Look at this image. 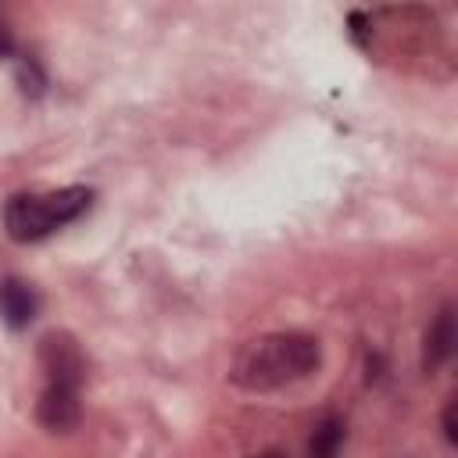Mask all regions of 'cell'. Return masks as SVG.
I'll use <instances>...</instances> for the list:
<instances>
[{
    "label": "cell",
    "instance_id": "3957f363",
    "mask_svg": "<svg viewBox=\"0 0 458 458\" xmlns=\"http://www.w3.org/2000/svg\"><path fill=\"white\" fill-rule=\"evenodd\" d=\"M39 361H43V372H47V383H57V386H82L86 379V358L79 351V344L64 333H47L39 340Z\"/></svg>",
    "mask_w": 458,
    "mask_h": 458
},
{
    "label": "cell",
    "instance_id": "6da1fadb",
    "mask_svg": "<svg viewBox=\"0 0 458 458\" xmlns=\"http://www.w3.org/2000/svg\"><path fill=\"white\" fill-rule=\"evenodd\" d=\"M322 361V347L308 333H265L250 340L233 361V383L243 390H279L308 379Z\"/></svg>",
    "mask_w": 458,
    "mask_h": 458
},
{
    "label": "cell",
    "instance_id": "9c48e42d",
    "mask_svg": "<svg viewBox=\"0 0 458 458\" xmlns=\"http://www.w3.org/2000/svg\"><path fill=\"white\" fill-rule=\"evenodd\" d=\"M7 54H11V32H7V25L0 18V57H7Z\"/></svg>",
    "mask_w": 458,
    "mask_h": 458
},
{
    "label": "cell",
    "instance_id": "8992f818",
    "mask_svg": "<svg viewBox=\"0 0 458 458\" xmlns=\"http://www.w3.org/2000/svg\"><path fill=\"white\" fill-rule=\"evenodd\" d=\"M36 290L25 283V279H0V318L11 326V329H25L32 318H36Z\"/></svg>",
    "mask_w": 458,
    "mask_h": 458
},
{
    "label": "cell",
    "instance_id": "7a4b0ae2",
    "mask_svg": "<svg viewBox=\"0 0 458 458\" xmlns=\"http://www.w3.org/2000/svg\"><path fill=\"white\" fill-rule=\"evenodd\" d=\"M93 204V193L86 186H64L47 193H18L4 204V229L18 243H36L50 236L54 229L75 222Z\"/></svg>",
    "mask_w": 458,
    "mask_h": 458
},
{
    "label": "cell",
    "instance_id": "ba28073f",
    "mask_svg": "<svg viewBox=\"0 0 458 458\" xmlns=\"http://www.w3.org/2000/svg\"><path fill=\"white\" fill-rule=\"evenodd\" d=\"M444 437L454 444L458 440V433H454V404H447V411H444Z\"/></svg>",
    "mask_w": 458,
    "mask_h": 458
},
{
    "label": "cell",
    "instance_id": "52a82bcc",
    "mask_svg": "<svg viewBox=\"0 0 458 458\" xmlns=\"http://www.w3.org/2000/svg\"><path fill=\"white\" fill-rule=\"evenodd\" d=\"M344 440H347V426H344V419L326 415V419H318V422L311 426V437H308V458H340Z\"/></svg>",
    "mask_w": 458,
    "mask_h": 458
},
{
    "label": "cell",
    "instance_id": "30bf717a",
    "mask_svg": "<svg viewBox=\"0 0 458 458\" xmlns=\"http://www.w3.org/2000/svg\"><path fill=\"white\" fill-rule=\"evenodd\" d=\"M254 458H286V454H279V451H261V454H254Z\"/></svg>",
    "mask_w": 458,
    "mask_h": 458
},
{
    "label": "cell",
    "instance_id": "5b68a950",
    "mask_svg": "<svg viewBox=\"0 0 458 458\" xmlns=\"http://www.w3.org/2000/svg\"><path fill=\"white\" fill-rule=\"evenodd\" d=\"M454 340H458V333H454V308L444 304V308L437 311V318L429 322V329H426L422 369H426V372L444 369V365L451 361V354H454Z\"/></svg>",
    "mask_w": 458,
    "mask_h": 458
},
{
    "label": "cell",
    "instance_id": "277c9868",
    "mask_svg": "<svg viewBox=\"0 0 458 458\" xmlns=\"http://www.w3.org/2000/svg\"><path fill=\"white\" fill-rule=\"evenodd\" d=\"M36 415H39V422H43L47 429H54V433L75 429V426H79V390H75V386L47 383Z\"/></svg>",
    "mask_w": 458,
    "mask_h": 458
}]
</instances>
